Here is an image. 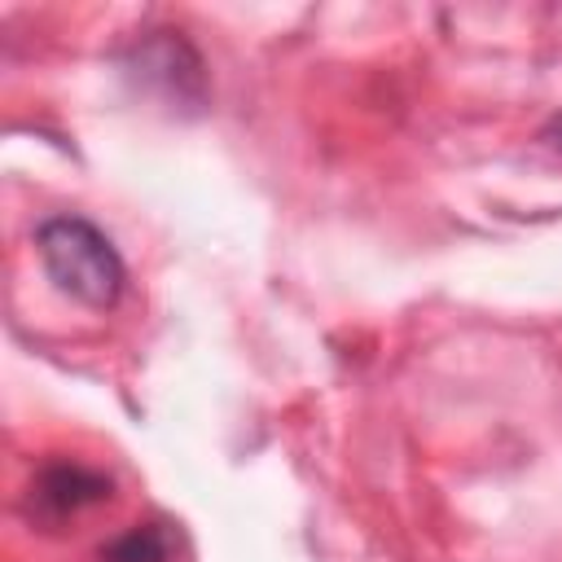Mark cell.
Returning a JSON list of instances; mask_svg holds the SVG:
<instances>
[{
	"mask_svg": "<svg viewBox=\"0 0 562 562\" xmlns=\"http://www.w3.org/2000/svg\"><path fill=\"white\" fill-rule=\"evenodd\" d=\"M35 250L48 281L92 312H110L123 299L127 268L114 241L83 215H53L35 228Z\"/></svg>",
	"mask_w": 562,
	"mask_h": 562,
	"instance_id": "obj_1",
	"label": "cell"
},
{
	"mask_svg": "<svg viewBox=\"0 0 562 562\" xmlns=\"http://www.w3.org/2000/svg\"><path fill=\"white\" fill-rule=\"evenodd\" d=\"M110 487H114V483H110L101 470H92V465L53 461V465H44V470L31 479L26 505H31V518L57 527V522H66V518H75V514H83V509L110 501Z\"/></svg>",
	"mask_w": 562,
	"mask_h": 562,
	"instance_id": "obj_2",
	"label": "cell"
},
{
	"mask_svg": "<svg viewBox=\"0 0 562 562\" xmlns=\"http://www.w3.org/2000/svg\"><path fill=\"white\" fill-rule=\"evenodd\" d=\"M101 562H176V540L167 522H136L110 544H101Z\"/></svg>",
	"mask_w": 562,
	"mask_h": 562,
	"instance_id": "obj_3",
	"label": "cell"
},
{
	"mask_svg": "<svg viewBox=\"0 0 562 562\" xmlns=\"http://www.w3.org/2000/svg\"><path fill=\"white\" fill-rule=\"evenodd\" d=\"M544 140H549V145L562 154V114H553V119H549V127H544Z\"/></svg>",
	"mask_w": 562,
	"mask_h": 562,
	"instance_id": "obj_4",
	"label": "cell"
}]
</instances>
